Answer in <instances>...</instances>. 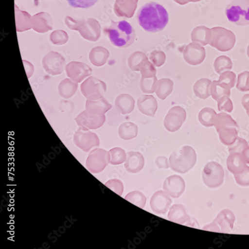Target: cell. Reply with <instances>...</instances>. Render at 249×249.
<instances>
[{
	"instance_id": "obj_1",
	"label": "cell",
	"mask_w": 249,
	"mask_h": 249,
	"mask_svg": "<svg viewBox=\"0 0 249 249\" xmlns=\"http://www.w3.org/2000/svg\"><path fill=\"white\" fill-rule=\"evenodd\" d=\"M137 18L139 25L146 31L155 33L162 31L169 20V14L161 5L150 2L139 10Z\"/></svg>"
},
{
	"instance_id": "obj_2",
	"label": "cell",
	"mask_w": 249,
	"mask_h": 249,
	"mask_svg": "<svg viewBox=\"0 0 249 249\" xmlns=\"http://www.w3.org/2000/svg\"><path fill=\"white\" fill-rule=\"evenodd\" d=\"M111 25L104 30L111 43L121 48H126L132 45L136 38L135 30L126 20L116 22L111 20Z\"/></svg>"
},
{
	"instance_id": "obj_3",
	"label": "cell",
	"mask_w": 249,
	"mask_h": 249,
	"mask_svg": "<svg viewBox=\"0 0 249 249\" xmlns=\"http://www.w3.org/2000/svg\"><path fill=\"white\" fill-rule=\"evenodd\" d=\"M197 160L195 150L191 147L185 146L179 151L174 152L169 159L171 169L179 174H184L190 171Z\"/></svg>"
},
{
	"instance_id": "obj_4",
	"label": "cell",
	"mask_w": 249,
	"mask_h": 249,
	"mask_svg": "<svg viewBox=\"0 0 249 249\" xmlns=\"http://www.w3.org/2000/svg\"><path fill=\"white\" fill-rule=\"evenodd\" d=\"M65 23L69 29L78 31L81 36L86 39L96 41L100 37V25L94 18L76 20L67 16L66 18Z\"/></svg>"
},
{
	"instance_id": "obj_5",
	"label": "cell",
	"mask_w": 249,
	"mask_h": 249,
	"mask_svg": "<svg viewBox=\"0 0 249 249\" xmlns=\"http://www.w3.org/2000/svg\"><path fill=\"white\" fill-rule=\"evenodd\" d=\"M228 20L239 26L249 25V0H233L225 9Z\"/></svg>"
},
{
	"instance_id": "obj_6",
	"label": "cell",
	"mask_w": 249,
	"mask_h": 249,
	"mask_svg": "<svg viewBox=\"0 0 249 249\" xmlns=\"http://www.w3.org/2000/svg\"><path fill=\"white\" fill-rule=\"evenodd\" d=\"M211 37L209 45L221 52L231 50L236 43V36L232 31L217 27L211 29Z\"/></svg>"
},
{
	"instance_id": "obj_7",
	"label": "cell",
	"mask_w": 249,
	"mask_h": 249,
	"mask_svg": "<svg viewBox=\"0 0 249 249\" xmlns=\"http://www.w3.org/2000/svg\"><path fill=\"white\" fill-rule=\"evenodd\" d=\"M224 176L223 167L220 164L215 161L207 163L202 172L203 182L211 189L219 188L223 183Z\"/></svg>"
},
{
	"instance_id": "obj_8",
	"label": "cell",
	"mask_w": 249,
	"mask_h": 249,
	"mask_svg": "<svg viewBox=\"0 0 249 249\" xmlns=\"http://www.w3.org/2000/svg\"><path fill=\"white\" fill-rule=\"evenodd\" d=\"M235 220L233 213L229 210H224L220 213L213 222L204 226L203 230L228 233L233 230Z\"/></svg>"
},
{
	"instance_id": "obj_9",
	"label": "cell",
	"mask_w": 249,
	"mask_h": 249,
	"mask_svg": "<svg viewBox=\"0 0 249 249\" xmlns=\"http://www.w3.org/2000/svg\"><path fill=\"white\" fill-rule=\"evenodd\" d=\"M110 160L109 152L102 149H95L89 154L86 161V167L90 173L98 174L105 169Z\"/></svg>"
},
{
	"instance_id": "obj_10",
	"label": "cell",
	"mask_w": 249,
	"mask_h": 249,
	"mask_svg": "<svg viewBox=\"0 0 249 249\" xmlns=\"http://www.w3.org/2000/svg\"><path fill=\"white\" fill-rule=\"evenodd\" d=\"M80 89L88 99L96 100L103 97L107 91V85L100 79L90 76L82 83Z\"/></svg>"
},
{
	"instance_id": "obj_11",
	"label": "cell",
	"mask_w": 249,
	"mask_h": 249,
	"mask_svg": "<svg viewBox=\"0 0 249 249\" xmlns=\"http://www.w3.org/2000/svg\"><path fill=\"white\" fill-rule=\"evenodd\" d=\"M73 141L77 147L85 152H89L100 144L99 139L96 134L80 127L74 134Z\"/></svg>"
},
{
	"instance_id": "obj_12",
	"label": "cell",
	"mask_w": 249,
	"mask_h": 249,
	"mask_svg": "<svg viewBox=\"0 0 249 249\" xmlns=\"http://www.w3.org/2000/svg\"><path fill=\"white\" fill-rule=\"evenodd\" d=\"M77 125L88 130H95L101 127L106 121L105 115L96 114L86 110L75 119Z\"/></svg>"
},
{
	"instance_id": "obj_13",
	"label": "cell",
	"mask_w": 249,
	"mask_h": 249,
	"mask_svg": "<svg viewBox=\"0 0 249 249\" xmlns=\"http://www.w3.org/2000/svg\"><path fill=\"white\" fill-rule=\"evenodd\" d=\"M66 60L58 53L51 52L43 59V66L49 74L56 75L64 72L66 66Z\"/></svg>"
},
{
	"instance_id": "obj_14",
	"label": "cell",
	"mask_w": 249,
	"mask_h": 249,
	"mask_svg": "<svg viewBox=\"0 0 249 249\" xmlns=\"http://www.w3.org/2000/svg\"><path fill=\"white\" fill-rule=\"evenodd\" d=\"M186 118L185 110L180 107H175L169 111L164 120V126L170 132H175L182 126Z\"/></svg>"
},
{
	"instance_id": "obj_15",
	"label": "cell",
	"mask_w": 249,
	"mask_h": 249,
	"mask_svg": "<svg viewBox=\"0 0 249 249\" xmlns=\"http://www.w3.org/2000/svg\"><path fill=\"white\" fill-rule=\"evenodd\" d=\"M66 70L68 76L77 83L81 82L92 73V70L87 65L76 61L70 62Z\"/></svg>"
},
{
	"instance_id": "obj_16",
	"label": "cell",
	"mask_w": 249,
	"mask_h": 249,
	"mask_svg": "<svg viewBox=\"0 0 249 249\" xmlns=\"http://www.w3.org/2000/svg\"><path fill=\"white\" fill-rule=\"evenodd\" d=\"M183 55L187 63L192 66H197L204 60L206 52L203 47L193 43L185 47Z\"/></svg>"
},
{
	"instance_id": "obj_17",
	"label": "cell",
	"mask_w": 249,
	"mask_h": 249,
	"mask_svg": "<svg viewBox=\"0 0 249 249\" xmlns=\"http://www.w3.org/2000/svg\"><path fill=\"white\" fill-rule=\"evenodd\" d=\"M172 203V199L167 193L158 191L152 196L150 201V206L154 213L162 215L167 213Z\"/></svg>"
},
{
	"instance_id": "obj_18",
	"label": "cell",
	"mask_w": 249,
	"mask_h": 249,
	"mask_svg": "<svg viewBox=\"0 0 249 249\" xmlns=\"http://www.w3.org/2000/svg\"><path fill=\"white\" fill-rule=\"evenodd\" d=\"M185 184L183 178L178 175L172 176L164 182L163 189L170 196L177 198L184 192Z\"/></svg>"
},
{
	"instance_id": "obj_19",
	"label": "cell",
	"mask_w": 249,
	"mask_h": 249,
	"mask_svg": "<svg viewBox=\"0 0 249 249\" xmlns=\"http://www.w3.org/2000/svg\"><path fill=\"white\" fill-rule=\"evenodd\" d=\"M32 28L39 33L53 30L51 16L45 12H40L32 17Z\"/></svg>"
},
{
	"instance_id": "obj_20",
	"label": "cell",
	"mask_w": 249,
	"mask_h": 249,
	"mask_svg": "<svg viewBox=\"0 0 249 249\" xmlns=\"http://www.w3.org/2000/svg\"><path fill=\"white\" fill-rule=\"evenodd\" d=\"M138 0H116L114 6L115 14L119 17L131 18L137 7Z\"/></svg>"
},
{
	"instance_id": "obj_21",
	"label": "cell",
	"mask_w": 249,
	"mask_h": 249,
	"mask_svg": "<svg viewBox=\"0 0 249 249\" xmlns=\"http://www.w3.org/2000/svg\"><path fill=\"white\" fill-rule=\"evenodd\" d=\"M140 111L146 115L154 116L158 109V102L153 95H142L137 101Z\"/></svg>"
},
{
	"instance_id": "obj_22",
	"label": "cell",
	"mask_w": 249,
	"mask_h": 249,
	"mask_svg": "<svg viewBox=\"0 0 249 249\" xmlns=\"http://www.w3.org/2000/svg\"><path fill=\"white\" fill-rule=\"evenodd\" d=\"M144 164V158L141 153L130 152L127 154L124 167L128 172L132 174L139 173L143 169Z\"/></svg>"
},
{
	"instance_id": "obj_23",
	"label": "cell",
	"mask_w": 249,
	"mask_h": 249,
	"mask_svg": "<svg viewBox=\"0 0 249 249\" xmlns=\"http://www.w3.org/2000/svg\"><path fill=\"white\" fill-rule=\"evenodd\" d=\"M135 101L134 98L127 94H122L118 96L115 102L116 110L123 115L131 113L135 108Z\"/></svg>"
},
{
	"instance_id": "obj_24",
	"label": "cell",
	"mask_w": 249,
	"mask_h": 249,
	"mask_svg": "<svg viewBox=\"0 0 249 249\" xmlns=\"http://www.w3.org/2000/svg\"><path fill=\"white\" fill-rule=\"evenodd\" d=\"M112 107L110 104L104 97L96 100L88 99L86 102L87 110L100 115H105Z\"/></svg>"
},
{
	"instance_id": "obj_25",
	"label": "cell",
	"mask_w": 249,
	"mask_h": 249,
	"mask_svg": "<svg viewBox=\"0 0 249 249\" xmlns=\"http://www.w3.org/2000/svg\"><path fill=\"white\" fill-rule=\"evenodd\" d=\"M168 219L172 222L179 224H190L191 221L190 217L181 204L172 206L168 214Z\"/></svg>"
},
{
	"instance_id": "obj_26",
	"label": "cell",
	"mask_w": 249,
	"mask_h": 249,
	"mask_svg": "<svg viewBox=\"0 0 249 249\" xmlns=\"http://www.w3.org/2000/svg\"><path fill=\"white\" fill-rule=\"evenodd\" d=\"M211 37V29L205 26L196 28L191 35L193 43L202 47L209 45Z\"/></svg>"
},
{
	"instance_id": "obj_27",
	"label": "cell",
	"mask_w": 249,
	"mask_h": 249,
	"mask_svg": "<svg viewBox=\"0 0 249 249\" xmlns=\"http://www.w3.org/2000/svg\"><path fill=\"white\" fill-rule=\"evenodd\" d=\"M109 57V52L105 48L97 47L93 48L89 53L91 63L96 67L105 65Z\"/></svg>"
},
{
	"instance_id": "obj_28",
	"label": "cell",
	"mask_w": 249,
	"mask_h": 249,
	"mask_svg": "<svg viewBox=\"0 0 249 249\" xmlns=\"http://www.w3.org/2000/svg\"><path fill=\"white\" fill-rule=\"evenodd\" d=\"M227 165L228 170L234 175L242 172L247 166L242 157L238 153L230 154L227 159Z\"/></svg>"
},
{
	"instance_id": "obj_29",
	"label": "cell",
	"mask_w": 249,
	"mask_h": 249,
	"mask_svg": "<svg viewBox=\"0 0 249 249\" xmlns=\"http://www.w3.org/2000/svg\"><path fill=\"white\" fill-rule=\"evenodd\" d=\"M17 31L24 32L32 29V17L27 12L22 11L15 5Z\"/></svg>"
},
{
	"instance_id": "obj_30",
	"label": "cell",
	"mask_w": 249,
	"mask_h": 249,
	"mask_svg": "<svg viewBox=\"0 0 249 249\" xmlns=\"http://www.w3.org/2000/svg\"><path fill=\"white\" fill-rule=\"evenodd\" d=\"M212 81L207 78L198 80L194 85V91L196 97L206 99L212 95L211 88Z\"/></svg>"
},
{
	"instance_id": "obj_31",
	"label": "cell",
	"mask_w": 249,
	"mask_h": 249,
	"mask_svg": "<svg viewBox=\"0 0 249 249\" xmlns=\"http://www.w3.org/2000/svg\"><path fill=\"white\" fill-rule=\"evenodd\" d=\"M174 82L170 78H162L157 82L155 92L158 97L164 100L173 92Z\"/></svg>"
},
{
	"instance_id": "obj_32",
	"label": "cell",
	"mask_w": 249,
	"mask_h": 249,
	"mask_svg": "<svg viewBox=\"0 0 249 249\" xmlns=\"http://www.w3.org/2000/svg\"><path fill=\"white\" fill-rule=\"evenodd\" d=\"M78 88L77 83L71 79L62 80L58 87L59 95L65 99H69L76 93Z\"/></svg>"
},
{
	"instance_id": "obj_33",
	"label": "cell",
	"mask_w": 249,
	"mask_h": 249,
	"mask_svg": "<svg viewBox=\"0 0 249 249\" xmlns=\"http://www.w3.org/2000/svg\"><path fill=\"white\" fill-rule=\"evenodd\" d=\"M120 137L124 140H130L137 136L138 128L136 124L131 122L124 123L118 129Z\"/></svg>"
},
{
	"instance_id": "obj_34",
	"label": "cell",
	"mask_w": 249,
	"mask_h": 249,
	"mask_svg": "<svg viewBox=\"0 0 249 249\" xmlns=\"http://www.w3.org/2000/svg\"><path fill=\"white\" fill-rule=\"evenodd\" d=\"M216 131L224 128H238L237 122L232 117L225 113H221L217 114L214 124Z\"/></svg>"
},
{
	"instance_id": "obj_35",
	"label": "cell",
	"mask_w": 249,
	"mask_h": 249,
	"mask_svg": "<svg viewBox=\"0 0 249 249\" xmlns=\"http://www.w3.org/2000/svg\"><path fill=\"white\" fill-rule=\"evenodd\" d=\"M216 131L219 134L220 141L225 146H231L238 137V128H225Z\"/></svg>"
},
{
	"instance_id": "obj_36",
	"label": "cell",
	"mask_w": 249,
	"mask_h": 249,
	"mask_svg": "<svg viewBox=\"0 0 249 249\" xmlns=\"http://www.w3.org/2000/svg\"><path fill=\"white\" fill-rule=\"evenodd\" d=\"M216 115L217 113L214 109L206 107L199 112L198 119L203 126L210 128L214 126Z\"/></svg>"
},
{
	"instance_id": "obj_37",
	"label": "cell",
	"mask_w": 249,
	"mask_h": 249,
	"mask_svg": "<svg viewBox=\"0 0 249 249\" xmlns=\"http://www.w3.org/2000/svg\"><path fill=\"white\" fill-rule=\"evenodd\" d=\"M214 68L216 72L219 74L231 71L233 68V63L231 59L227 56L221 55L216 58Z\"/></svg>"
},
{
	"instance_id": "obj_38",
	"label": "cell",
	"mask_w": 249,
	"mask_h": 249,
	"mask_svg": "<svg viewBox=\"0 0 249 249\" xmlns=\"http://www.w3.org/2000/svg\"><path fill=\"white\" fill-rule=\"evenodd\" d=\"M211 93L213 98L217 102L224 97H230L231 89L214 80L212 82Z\"/></svg>"
},
{
	"instance_id": "obj_39",
	"label": "cell",
	"mask_w": 249,
	"mask_h": 249,
	"mask_svg": "<svg viewBox=\"0 0 249 249\" xmlns=\"http://www.w3.org/2000/svg\"><path fill=\"white\" fill-rule=\"evenodd\" d=\"M157 78L156 76L149 78H141L140 88L142 92L146 94L153 93L155 92Z\"/></svg>"
},
{
	"instance_id": "obj_40",
	"label": "cell",
	"mask_w": 249,
	"mask_h": 249,
	"mask_svg": "<svg viewBox=\"0 0 249 249\" xmlns=\"http://www.w3.org/2000/svg\"><path fill=\"white\" fill-rule=\"evenodd\" d=\"M140 71L142 78H149L156 76L157 71L154 65L148 58L144 60L139 65L138 71Z\"/></svg>"
},
{
	"instance_id": "obj_41",
	"label": "cell",
	"mask_w": 249,
	"mask_h": 249,
	"mask_svg": "<svg viewBox=\"0 0 249 249\" xmlns=\"http://www.w3.org/2000/svg\"><path fill=\"white\" fill-rule=\"evenodd\" d=\"M124 198L141 209L144 208L147 202L146 196L139 191H134L128 194Z\"/></svg>"
},
{
	"instance_id": "obj_42",
	"label": "cell",
	"mask_w": 249,
	"mask_h": 249,
	"mask_svg": "<svg viewBox=\"0 0 249 249\" xmlns=\"http://www.w3.org/2000/svg\"><path fill=\"white\" fill-rule=\"evenodd\" d=\"M218 82L231 89L235 86L236 75L234 72L231 71L224 72L220 74Z\"/></svg>"
},
{
	"instance_id": "obj_43",
	"label": "cell",
	"mask_w": 249,
	"mask_h": 249,
	"mask_svg": "<svg viewBox=\"0 0 249 249\" xmlns=\"http://www.w3.org/2000/svg\"><path fill=\"white\" fill-rule=\"evenodd\" d=\"M110 155V163L112 165H118L126 161L127 155L124 151L120 148H115L109 152Z\"/></svg>"
},
{
	"instance_id": "obj_44",
	"label": "cell",
	"mask_w": 249,
	"mask_h": 249,
	"mask_svg": "<svg viewBox=\"0 0 249 249\" xmlns=\"http://www.w3.org/2000/svg\"><path fill=\"white\" fill-rule=\"evenodd\" d=\"M148 59L146 54L141 52H136L128 58L129 68L134 71H138L139 65L145 59Z\"/></svg>"
},
{
	"instance_id": "obj_45",
	"label": "cell",
	"mask_w": 249,
	"mask_h": 249,
	"mask_svg": "<svg viewBox=\"0 0 249 249\" xmlns=\"http://www.w3.org/2000/svg\"><path fill=\"white\" fill-rule=\"evenodd\" d=\"M236 88L243 92L249 91V71H245L238 75Z\"/></svg>"
},
{
	"instance_id": "obj_46",
	"label": "cell",
	"mask_w": 249,
	"mask_h": 249,
	"mask_svg": "<svg viewBox=\"0 0 249 249\" xmlns=\"http://www.w3.org/2000/svg\"><path fill=\"white\" fill-rule=\"evenodd\" d=\"M68 39V35L64 31H55L53 32L51 35V40L52 43L56 45H64L67 42Z\"/></svg>"
},
{
	"instance_id": "obj_47",
	"label": "cell",
	"mask_w": 249,
	"mask_h": 249,
	"mask_svg": "<svg viewBox=\"0 0 249 249\" xmlns=\"http://www.w3.org/2000/svg\"><path fill=\"white\" fill-rule=\"evenodd\" d=\"M248 147L249 146L247 142L244 139L238 137L235 142L229 146L228 151L230 154H241L244 150Z\"/></svg>"
},
{
	"instance_id": "obj_48",
	"label": "cell",
	"mask_w": 249,
	"mask_h": 249,
	"mask_svg": "<svg viewBox=\"0 0 249 249\" xmlns=\"http://www.w3.org/2000/svg\"><path fill=\"white\" fill-rule=\"evenodd\" d=\"M217 102L218 109L219 111H225L231 113L233 110V105L230 97H224Z\"/></svg>"
},
{
	"instance_id": "obj_49",
	"label": "cell",
	"mask_w": 249,
	"mask_h": 249,
	"mask_svg": "<svg viewBox=\"0 0 249 249\" xmlns=\"http://www.w3.org/2000/svg\"><path fill=\"white\" fill-rule=\"evenodd\" d=\"M150 59L154 66L160 67L164 64L166 56L162 51H154L150 54Z\"/></svg>"
},
{
	"instance_id": "obj_50",
	"label": "cell",
	"mask_w": 249,
	"mask_h": 249,
	"mask_svg": "<svg viewBox=\"0 0 249 249\" xmlns=\"http://www.w3.org/2000/svg\"><path fill=\"white\" fill-rule=\"evenodd\" d=\"M105 185L111 191L121 196L124 191V186L122 182L117 179H111L108 181Z\"/></svg>"
},
{
	"instance_id": "obj_51",
	"label": "cell",
	"mask_w": 249,
	"mask_h": 249,
	"mask_svg": "<svg viewBox=\"0 0 249 249\" xmlns=\"http://www.w3.org/2000/svg\"><path fill=\"white\" fill-rule=\"evenodd\" d=\"M68 1L72 7L89 8L93 6L98 0H68Z\"/></svg>"
},
{
	"instance_id": "obj_52",
	"label": "cell",
	"mask_w": 249,
	"mask_h": 249,
	"mask_svg": "<svg viewBox=\"0 0 249 249\" xmlns=\"http://www.w3.org/2000/svg\"><path fill=\"white\" fill-rule=\"evenodd\" d=\"M234 177L238 184L242 186H249V167L246 166L245 170L240 174H235Z\"/></svg>"
},
{
	"instance_id": "obj_53",
	"label": "cell",
	"mask_w": 249,
	"mask_h": 249,
	"mask_svg": "<svg viewBox=\"0 0 249 249\" xmlns=\"http://www.w3.org/2000/svg\"><path fill=\"white\" fill-rule=\"evenodd\" d=\"M156 164L157 167L160 169H168L170 167L168 159L163 156H160L157 158Z\"/></svg>"
},
{
	"instance_id": "obj_54",
	"label": "cell",
	"mask_w": 249,
	"mask_h": 249,
	"mask_svg": "<svg viewBox=\"0 0 249 249\" xmlns=\"http://www.w3.org/2000/svg\"><path fill=\"white\" fill-rule=\"evenodd\" d=\"M24 65L25 68V71H26L27 74L28 75V77H31L34 71V68L33 66L29 62L26 60H23Z\"/></svg>"
},
{
	"instance_id": "obj_55",
	"label": "cell",
	"mask_w": 249,
	"mask_h": 249,
	"mask_svg": "<svg viewBox=\"0 0 249 249\" xmlns=\"http://www.w3.org/2000/svg\"><path fill=\"white\" fill-rule=\"evenodd\" d=\"M242 105L246 110L249 107V94L244 95L241 100Z\"/></svg>"
},
{
	"instance_id": "obj_56",
	"label": "cell",
	"mask_w": 249,
	"mask_h": 249,
	"mask_svg": "<svg viewBox=\"0 0 249 249\" xmlns=\"http://www.w3.org/2000/svg\"><path fill=\"white\" fill-rule=\"evenodd\" d=\"M246 164H249V147L244 150L241 154Z\"/></svg>"
},
{
	"instance_id": "obj_57",
	"label": "cell",
	"mask_w": 249,
	"mask_h": 249,
	"mask_svg": "<svg viewBox=\"0 0 249 249\" xmlns=\"http://www.w3.org/2000/svg\"><path fill=\"white\" fill-rule=\"evenodd\" d=\"M174 1L180 5H183L192 2L193 0H174Z\"/></svg>"
},
{
	"instance_id": "obj_58",
	"label": "cell",
	"mask_w": 249,
	"mask_h": 249,
	"mask_svg": "<svg viewBox=\"0 0 249 249\" xmlns=\"http://www.w3.org/2000/svg\"><path fill=\"white\" fill-rule=\"evenodd\" d=\"M246 110L247 111V115L249 117V107Z\"/></svg>"
},
{
	"instance_id": "obj_59",
	"label": "cell",
	"mask_w": 249,
	"mask_h": 249,
	"mask_svg": "<svg viewBox=\"0 0 249 249\" xmlns=\"http://www.w3.org/2000/svg\"><path fill=\"white\" fill-rule=\"evenodd\" d=\"M247 55H248V56L249 57V45L247 48Z\"/></svg>"
},
{
	"instance_id": "obj_60",
	"label": "cell",
	"mask_w": 249,
	"mask_h": 249,
	"mask_svg": "<svg viewBox=\"0 0 249 249\" xmlns=\"http://www.w3.org/2000/svg\"><path fill=\"white\" fill-rule=\"evenodd\" d=\"M201 1V0H193L192 2H196Z\"/></svg>"
}]
</instances>
